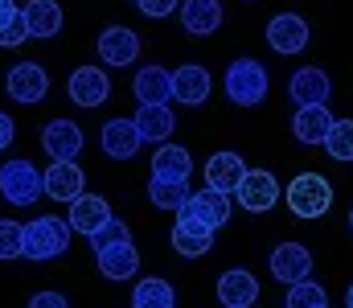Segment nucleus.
I'll return each instance as SVG.
<instances>
[{
    "label": "nucleus",
    "mask_w": 353,
    "mask_h": 308,
    "mask_svg": "<svg viewBox=\"0 0 353 308\" xmlns=\"http://www.w3.org/2000/svg\"><path fill=\"white\" fill-rule=\"evenodd\" d=\"M33 308H66L70 300L62 296V292H33V300H29Z\"/></svg>",
    "instance_id": "obj_36"
},
{
    "label": "nucleus",
    "mask_w": 353,
    "mask_h": 308,
    "mask_svg": "<svg viewBox=\"0 0 353 308\" xmlns=\"http://www.w3.org/2000/svg\"><path fill=\"white\" fill-rule=\"evenodd\" d=\"M21 41H29V29H25V21H21V12L0 29V50H17Z\"/></svg>",
    "instance_id": "obj_34"
},
{
    "label": "nucleus",
    "mask_w": 353,
    "mask_h": 308,
    "mask_svg": "<svg viewBox=\"0 0 353 308\" xmlns=\"http://www.w3.org/2000/svg\"><path fill=\"white\" fill-rule=\"evenodd\" d=\"M333 119H337V115L329 111V103H304V107H296V115H292V136H296L300 144L316 148V144H325Z\"/></svg>",
    "instance_id": "obj_13"
},
{
    "label": "nucleus",
    "mask_w": 353,
    "mask_h": 308,
    "mask_svg": "<svg viewBox=\"0 0 353 308\" xmlns=\"http://www.w3.org/2000/svg\"><path fill=\"white\" fill-rule=\"evenodd\" d=\"M210 91H214V79H210L205 66L185 62V66H176L173 70V99L176 103H185V107H201V103L210 99Z\"/></svg>",
    "instance_id": "obj_17"
},
{
    "label": "nucleus",
    "mask_w": 353,
    "mask_h": 308,
    "mask_svg": "<svg viewBox=\"0 0 353 308\" xmlns=\"http://www.w3.org/2000/svg\"><path fill=\"white\" fill-rule=\"evenodd\" d=\"M350 226H353V214H350Z\"/></svg>",
    "instance_id": "obj_40"
},
{
    "label": "nucleus",
    "mask_w": 353,
    "mask_h": 308,
    "mask_svg": "<svg viewBox=\"0 0 353 308\" xmlns=\"http://www.w3.org/2000/svg\"><path fill=\"white\" fill-rule=\"evenodd\" d=\"M345 305H350V308H353V284H350V292H345Z\"/></svg>",
    "instance_id": "obj_39"
},
{
    "label": "nucleus",
    "mask_w": 353,
    "mask_h": 308,
    "mask_svg": "<svg viewBox=\"0 0 353 308\" xmlns=\"http://www.w3.org/2000/svg\"><path fill=\"white\" fill-rule=\"evenodd\" d=\"M94 263H99V276H103V280L128 284V280H136V271H140V251H136L132 238L107 243V247H94Z\"/></svg>",
    "instance_id": "obj_6"
},
{
    "label": "nucleus",
    "mask_w": 353,
    "mask_h": 308,
    "mask_svg": "<svg viewBox=\"0 0 353 308\" xmlns=\"http://www.w3.org/2000/svg\"><path fill=\"white\" fill-rule=\"evenodd\" d=\"M123 238H132V230H128V222H123V218H115V214H111V218L90 234V247H107V243H123Z\"/></svg>",
    "instance_id": "obj_32"
},
{
    "label": "nucleus",
    "mask_w": 353,
    "mask_h": 308,
    "mask_svg": "<svg viewBox=\"0 0 353 308\" xmlns=\"http://www.w3.org/2000/svg\"><path fill=\"white\" fill-rule=\"evenodd\" d=\"M70 234H74V230H70L66 218H54V214L29 218V222L21 226V255H25V259H37V263L58 259V255L70 251Z\"/></svg>",
    "instance_id": "obj_1"
},
{
    "label": "nucleus",
    "mask_w": 353,
    "mask_h": 308,
    "mask_svg": "<svg viewBox=\"0 0 353 308\" xmlns=\"http://www.w3.org/2000/svg\"><path fill=\"white\" fill-rule=\"evenodd\" d=\"M17 12H21V8H17V0H0V29H4Z\"/></svg>",
    "instance_id": "obj_38"
},
{
    "label": "nucleus",
    "mask_w": 353,
    "mask_h": 308,
    "mask_svg": "<svg viewBox=\"0 0 353 308\" xmlns=\"http://www.w3.org/2000/svg\"><path fill=\"white\" fill-rule=\"evenodd\" d=\"M111 218V205H107V198H99V194H79L74 202H70V214H66V222H70V230L74 234H83V238H90L103 222Z\"/></svg>",
    "instance_id": "obj_20"
},
{
    "label": "nucleus",
    "mask_w": 353,
    "mask_h": 308,
    "mask_svg": "<svg viewBox=\"0 0 353 308\" xmlns=\"http://www.w3.org/2000/svg\"><path fill=\"white\" fill-rule=\"evenodd\" d=\"M222 87L234 107H259L267 99V66L255 58H234L222 74Z\"/></svg>",
    "instance_id": "obj_2"
},
{
    "label": "nucleus",
    "mask_w": 353,
    "mask_h": 308,
    "mask_svg": "<svg viewBox=\"0 0 353 308\" xmlns=\"http://www.w3.org/2000/svg\"><path fill=\"white\" fill-rule=\"evenodd\" d=\"M21 255V222L0 218V259H17Z\"/></svg>",
    "instance_id": "obj_33"
},
{
    "label": "nucleus",
    "mask_w": 353,
    "mask_h": 308,
    "mask_svg": "<svg viewBox=\"0 0 353 308\" xmlns=\"http://www.w3.org/2000/svg\"><path fill=\"white\" fill-rule=\"evenodd\" d=\"M41 148L50 152V161H54V156H62V161H74V156L83 152V127H79L74 119H62V115H54V119L41 127Z\"/></svg>",
    "instance_id": "obj_14"
},
{
    "label": "nucleus",
    "mask_w": 353,
    "mask_h": 308,
    "mask_svg": "<svg viewBox=\"0 0 353 308\" xmlns=\"http://www.w3.org/2000/svg\"><path fill=\"white\" fill-rule=\"evenodd\" d=\"M176 4H181V0H136V8H140L144 17H152V21H157V17H169V12H176Z\"/></svg>",
    "instance_id": "obj_35"
},
{
    "label": "nucleus",
    "mask_w": 353,
    "mask_h": 308,
    "mask_svg": "<svg viewBox=\"0 0 353 308\" xmlns=\"http://www.w3.org/2000/svg\"><path fill=\"white\" fill-rule=\"evenodd\" d=\"M132 91H136L140 103H169L173 99V70H165V66H157V62H152V66H140Z\"/></svg>",
    "instance_id": "obj_25"
},
{
    "label": "nucleus",
    "mask_w": 353,
    "mask_h": 308,
    "mask_svg": "<svg viewBox=\"0 0 353 308\" xmlns=\"http://www.w3.org/2000/svg\"><path fill=\"white\" fill-rule=\"evenodd\" d=\"M321 148H325L333 161L350 165L353 161V119H333V127H329V136H325Z\"/></svg>",
    "instance_id": "obj_30"
},
{
    "label": "nucleus",
    "mask_w": 353,
    "mask_h": 308,
    "mask_svg": "<svg viewBox=\"0 0 353 308\" xmlns=\"http://www.w3.org/2000/svg\"><path fill=\"white\" fill-rule=\"evenodd\" d=\"M94 50H99V58H103V66H132L136 58H140V37H136V29H128V25H107L103 33H99V41H94Z\"/></svg>",
    "instance_id": "obj_10"
},
{
    "label": "nucleus",
    "mask_w": 353,
    "mask_h": 308,
    "mask_svg": "<svg viewBox=\"0 0 353 308\" xmlns=\"http://www.w3.org/2000/svg\"><path fill=\"white\" fill-rule=\"evenodd\" d=\"M218 300L226 308H251L259 300V280L247 267H230L218 276Z\"/></svg>",
    "instance_id": "obj_18"
},
{
    "label": "nucleus",
    "mask_w": 353,
    "mask_h": 308,
    "mask_svg": "<svg viewBox=\"0 0 353 308\" xmlns=\"http://www.w3.org/2000/svg\"><path fill=\"white\" fill-rule=\"evenodd\" d=\"M4 91H8L12 103L33 107V103H41L50 95V74H46L37 62H17V66L4 74Z\"/></svg>",
    "instance_id": "obj_7"
},
{
    "label": "nucleus",
    "mask_w": 353,
    "mask_h": 308,
    "mask_svg": "<svg viewBox=\"0 0 353 308\" xmlns=\"http://www.w3.org/2000/svg\"><path fill=\"white\" fill-rule=\"evenodd\" d=\"M243 173H247V165H243L239 152H214L205 161V185H214L222 194H234L239 181H243Z\"/></svg>",
    "instance_id": "obj_24"
},
{
    "label": "nucleus",
    "mask_w": 353,
    "mask_h": 308,
    "mask_svg": "<svg viewBox=\"0 0 353 308\" xmlns=\"http://www.w3.org/2000/svg\"><path fill=\"white\" fill-rule=\"evenodd\" d=\"M21 21H25L29 37H41V41H50V37L62 29V4H58V0H25V8H21Z\"/></svg>",
    "instance_id": "obj_23"
},
{
    "label": "nucleus",
    "mask_w": 353,
    "mask_h": 308,
    "mask_svg": "<svg viewBox=\"0 0 353 308\" xmlns=\"http://www.w3.org/2000/svg\"><path fill=\"white\" fill-rule=\"evenodd\" d=\"M308 271H312V255H308L304 243H279V247L271 251V276H275L279 284H296V280H304Z\"/></svg>",
    "instance_id": "obj_19"
},
{
    "label": "nucleus",
    "mask_w": 353,
    "mask_h": 308,
    "mask_svg": "<svg viewBox=\"0 0 353 308\" xmlns=\"http://www.w3.org/2000/svg\"><path fill=\"white\" fill-rule=\"evenodd\" d=\"M176 218H189V222H197V226L218 234L226 226V218H230V194H222L214 185L193 189V194H185V202L176 205Z\"/></svg>",
    "instance_id": "obj_3"
},
{
    "label": "nucleus",
    "mask_w": 353,
    "mask_h": 308,
    "mask_svg": "<svg viewBox=\"0 0 353 308\" xmlns=\"http://www.w3.org/2000/svg\"><path fill=\"white\" fill-rule=\"evenodd\" d=\"M176 17H181L185 33L210 37V33H218V25H222V4H218V0H185V4H176Z\"/></svg>",
    "instance_id": "obj_21"
},
{
    "label": "nucleus",
    "mask_w": 353,
    "mask_h": 308,
    "mask_svg": "<svg viewBox=\"0 0 353 308\" xmlns=\"http://www.w3.org/2000/svg\"><path fill=\"white\" fill-rule=\"evenodd\" d=\"M46 194L41 169L33 161H4L0 165V198L8 205H33Z\"/></svg>",
    "instance_id": "obj_4"
},
{
    "label": "nucleus",
    "mask_w": 353,
    "mask_h": 308,
    "mask_svg": "<svg viewBox=\"0 0 353 308\" xmlns=\"http://www.w3.org/2000/svg\"><path fill=\"white\" fill-rule=\"evenodd\" d=\"M12 136H17V127H12V119H8V115L0 111V152H4L8 144H12Z\"/></svg>",
    "instance_id": "obj_37"
},
{
    "label": "nucleus",
    "mask_w": 353,
    "mask_h": 308,
    "mask_svg": "<svg viewBox=\"0 0 353 308\" xmlns=\"http://www.w3.org/2000/svg\"><path fill=\"white\" fill-rule=\"evenodd\" d=\"M132 119H136V132L144 144H165L176 132V115L169 103H140V111Z\"/></svg>",
    "instance_id": "obj_15"
},
{
    "label": "nucleus",
    "mask_w": 353,
    "mask_h": 308,
    "mask_svg": "<svg viewBox=\"0 0 353 308\" xmlns=\"http://www.w3.org/2000/svg\"><path fill=\"white\" fill-rule=\"evenodd\" d=\"M329 305V292L316 284V280H296V284H288V308H325Z\"/></svg>",
    "instance_id": "obj_31"
},
{
    "label": "nucleus",
    "mask_w": 353,
    "mask_h": 308,
    "mask_svg": "<svg viewBox=\"0 0 353 308\" xmlns=\"http://www.w3.org/2000/svg\"><path fill=\"white\" fill-rule=\"evenodd\" d=\"M288 95L296 99V107H304V103H329L333 83H329V74L321 66H300L292 74V83H288Z\"/></svg>",
    "instance_id": "obj_22"
},
{
    "label": "nucleus",
    "mask_w": 353,
    "mask_h": 308,
    "mask_svg": "<svg viewBox=\"0 0 353 308\" xmlns=\"http://www.w3.org/2000/svg\"><path fill=\"white\" fill-rule=\"evenodd\" d=\"M41 185H46V194H50L54 202L70 205L83 189H87V173L79 169V161H62V156H54L50 169L41 173Z\"/></svg>",
    "instance_id": "obj_11"
},
{
    "label": "nucleus",
    "mask_w": 353,
    "mask_h": 308,
    "mask_svg": "<svg viewBox=\"0 0 353 308\" xmlns=\"http://www.w3.org/2000/svg\"><path fill=\"white\" fill-rule=\"evenodd\" d=\"M152 173H157V177H181V181H189V173H193L189 148H185V144H173V140L157 144V152H152Z\"/></svg>",
    "instance_id": "obj_27"
},
{
    "label": "nucleus",
    "mask_w": 353,
    "mask_h": 308,
    "mask_svg": "<svg viewBox=\"0 0 353 308\" xmlns=\"http://www.w3.org/2000/svg\"><path fill=\"white\" fill-rule=\"evenodd\" d=\"M185 194H189V181H181V177H148V198L157 209H176V205L185 202Z\"/></svg>",
    "instance_id": "obj_29"
},
{
    "label": "nucleus",
    "mask_w": 353,
    "mask_h": 308,
    "mask_svg": "<svg viewBox=\"0 0 353 308\" xmlns=\"http://www.w3.org/2000/svg\"><path fill=\"white\" fill-rule=\"evenodd\" d=\"M66 91H70V99L79 103V107L94 111V107H103V103L111 99V79H107L103 66H79V70L70 74Z\"/></svg>",
    "instance_id": "obj_12"
},
{
    "label": "nucleus",
    "mask_w": 353,
    "mask_h": 308,
    "mask_svg": "<svg viewBox=\"0 0 353 308\" xmlns=\"http://www.w3.org/2000/svg\"><path fill=\"white\" fill-rule=\"evenodd\" d=\"M329 205H333V185L321 173H300L288 185V209L296 218H321L329 214Z\"/></svg>",
    "instance_id": "obj_5"
},
{
    "label": "nucleus",
    "mask_w": 353,
    "mask_h": 308,
    "mask_svg": "<svg viewBox=\"0 0 353 308\" xmlns=\"http://www.w3.org/2000/svg\"><path fill=\"white\" fill-rule=\"evenodd\" d=\"M267 45H271L275 54H283V58L300 54V50L308 45V21H304L300 12H275V17L267 21Z\"/></svg>",
    "instance_id": "obj_9"
},
{
    "label": "nucleus",
    "mask_w": 353,
    "mask_h": 308,
    "mask_svg": "<svg viewBox=\"0 0 353 308\" xmlns=\"http://www.w3.org/2000/svg\"><path fill=\"white\" fill-rule=\"evenodd\" d=\"M99 144H103V152L111 156V161H132L136 152H140V132H136V119H107L103 123V132H99Z\"/></svg>",
    "instance_id": "obj_16"
},
{
    "label": "nucleus",
    "mask_w": 353,
    "mask_h": 308,
    "mask_svg": "<svg viewBox=\"0 0 353 308\" xmlns=\"http://www.w3.org/2000/svg\"><path fill=\"white\" fill-rule=\"evenodd\" d=\"M234 198H239V205L247 214H267L271 205L279 202V181H275L271 169H247L239 189H234Z\"/></svg>",
    "instance_id": "obj_8"
},
{
    "label": "nucleus",
    "mask_w": 353,
    "mask_h": 308,
    "mask_svg": "<svg viewBox=\"0 0 353 308\" xmlns=\"http://www.w3.org/2000/svg\"><path fill=\"white\" fill-rule=\"evenodd\" d=\"M132 305L136 308H173L176 292H173L169 280H161V276H144V280L132 288Z\"/></svg>",
    "instance_id": "obj_28"
},
{
    "label": "nucleus",
    "mask_w": 353,
    "mask_h": 308,
    "mask_svg": "<svg viewBox=\"0 0 353 308\" xmlns=\"http://www.w3.org/2000/svg\"><path fill=\"white\" fill-rule=\"evenodd\" d=\"M210 247H214V230H205V226H197L189 218L173 222V251L181 259H201Z\"/></svg>",
    "instance_id": "obj_26"
}]
</instances>
